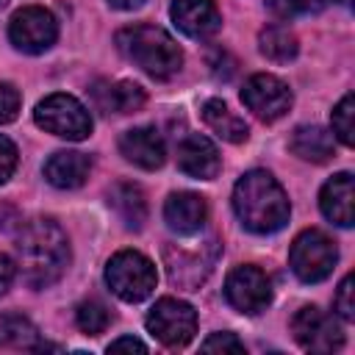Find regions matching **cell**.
<instances>
[{"mask_svg": "<svg viewBox=\"0 0 355 355\" xmlns=\"http://www.w3.org/2000/svg\"><path fill=\"white\" fill-rule=\"evenodd\" d=\"M288 261H291L294 275L302 283H319L333 272V266L338 261V250H336L330 236L311 227V230H302L294 239Z\"/></svg>", "mask_w": 355, "mask_h": 355, "instance_id": "obj_6", "label": "cell"}, {"mask_svg": "<svg viewBox=\"0 0 355 355\" xmlns=\"http://www.w3.org/2000/svg\"><path fill=\"white\" fill-rule=\"evenodd\" d=\"M352 275H347L336 291V311L341 313L344 322H352L355 319V302H352Z\"/></svg>", "mask_w": 355, "mask_h": 355, "instance_id": "obj_28", "label": "cell"}, {"mask_svg": "<svg viewBox=\"0 0 355 355\" xmlns=\"http://www.w3.org/2000/svg\"><path fill=\"white\" fill-rule=\"evenodd\" d=\"M333 133L341 139V144H355V103L352 94H344L338 105L333 108Z\"/></svg>", "mask_w": 355, "mask_h": 355, "instance_id": "obj_26", "label": "cell"}, {"mask_svg": "<svg viewBox=\"0 0 355 355\" xmlns=\"http://www.w3.org/2000/svg\"><path fill=\"white\" fill-rule=\"evenodd\" d=\"M202 352H244V344L236 338V333H211L202 341Z\"/></svg>", "mask_w": 355, "mask_h": 355, "instance_id": "obj_27", "label": "cell"}, {"mask_svg": "<svg viewBox=\"0 0 355 355\" xmlns=\"http://www.w3.org/2000/svg\"><path fill=\"white\" fill-rule=\"evenodd\" d=\"M164 258H166V269H169V280L180 288H189L194 291L211 272L214 266V258H216V241H205L202 247H197L194 252L183 250V247H175L169 244L164 250Z\"/></svg>", "mask_w": 355, "mask_h": 355, "instance_id": "obj_12", "label": "cell"}, {"mask_svg": "<svg viewBox=\"0 0 355 355\" xmlns=\"http://www.w3.org/2000/svg\"><path fill=\"white\" fill-rule=\"evenodd\" d=\"M266 8L280 19H291V17L302 14V11H308L311 0H266Z\"/></svg>", "mask_w": 355, "mask_h": 355, "instance_id": "obj_30", "label": "cell"}, {"mask_svg": "<svg viewBox=\"0 0 355 355\" xmlns=\"http://www.w3.org/2000/svg\"><path fill=\"white\" fill-rule=\"evenodd\" d=\"M336 3H347V0H336Z\"/></svg>", "mask_w": 355, "mask_h": 355, "instance_id": "obj_35", "label": "cell"}, {"mask_svg": "<svg viewBox=\"0 0 355 355\" xmlns=\"http://www.w3.org/2000/svg\"><path fill=\"white\" fill-rule=\"evenodd\" d=\"M36 338V327L22 313H3L0 316V347L31 349Z\"/></svg>", "mask_w": 355, "mask_h": 355, "instance_id": "obj_24", "label": "cell"}, {"mask_svg": "<svg viewBox=\"0 0 355 355\" xmlns=\"http://www.w3.org/2000/svg\"><path fill=\"white\" fill-rule=\"evenodd\" d=\"M17 261L28 286H53L69 263L67 233L53 219H33L17 236Z\"/></svg>", "mask_w": 355, "mask_h": 355, "instance_id": "obj_1", "label": "cell"}, {"mask_svg": "<svg viewBox=\"0 0 355 355\" xmlns=\"http://www.w3.org/2000/svg\"><path fill=\"white\" fill-rule=\"evenodd\" d=\"M119 153L141 166V169H158L166 158V147H164V139L155 128H133V130H125L122 139H119Z\"/></svg>", "mask_w": 355, "mask_h": 355, "instance_id": "obj_16", "label": "cell"}, {"mask_svg": "<svg viewBox=\"0 0 355 355\" xmlns=\"http://www.w3.org/2000/svg\"><path fill=\"white\" fill-rule=\"evenodd\" d=\"M147 330L166 347H186L197 333V313L183 300L161 297L147 313Z\"/></svg>", "mask_w": 355, "mask_h": 355, "instance_id": "obj_7", "label": "cell"}, {"mask_svg": "<svg viewBox=\"0 0 355 355\" xmlns=\"http://www.w3.org/2000/svg\"><path fill=\"white\" fill-rule=\"evenodd\" d=\"M178 166L189 178L211 180V178H216V172L222 166V158H219V150L211 139H205L200 133H191L178 147Z\"/></svg>", "mask_w": 355, "mask_h": 355, "instance_id": "obj_14", "label": "cell"}, {"mask_svg": "<svg viewBox=\"0 0 355 355\" xmlns=\"http://www.w3.org/2000/svg\"><path fill=\"white\" fill-rule=\"evenodd\" d=\"M111 6H116V8H136V6H141L144 0H108Z\"/></svg>", "mask_w": 355, "mask_h": 355, "instance_id": "obj_34", "label": "cell"}, {"mask_svg": "<svg viewBox=\"0 0 355 355\" xmlns=\"http://www.w3.org/2000/svg\"><path fill=\"white\" fill-rule=\"evenodd\" d=\"M14 277H17V263H14L8 255L0 252V294H6V291L11 288Z\"/></svg>", "mask_w": 355, "mask_h": 355, "instance_id": "obj_32", "label": "cell"}, {"mask_svg": "<svg viewBox=\"0 0 355 355\" xmlns=\"http://www.w3.org/2000/svg\"><path fill=\"white\" fill-rule=\"evenodd\" d=\"M119 349L147 352V344H144V341H139V338H133V336H122V338H116V341H111V344H108V352H119Z\"/></svg>", "mask_w": 355, "mask_h": 355, "instance_id": "obj_33", "label": "cell"}, {"mask_svg": "<svg viewBox=\"0 0 355 355\" xmlns=\"http://www.w3.org/2000/svg\"><path fill=\"white\" fill-rule=\"evenodd\" d=\"M169 14L178 31H183L189 39H208L219 31L222 22L214 0H175Z\"/></svg>", "mask_w": 355, "mask_h": 355, "instance_id": "obj_13", "label": "cell"}, {"mask_svg": "<svg viewBox=\"0 0 355 355\" xmlns=\"http://www.w3.org/2000/svg\"><path fill=\"white\" fill-rule=\"evenodd\" d=\"M116 47L125 53V58H130L139 69H144L147 75H153L158 80L172 78L183 64V50L158 25L141 22V25L122 28L116 33Z\"/></svg>", "mask_w": 355, "mask_h": 355, "instance_id": "obj_3", "label": "cell"}, {"mask_svg": "<svg viewBox=\"0 0 355 355\" xmlns=\"http://www.w3.org/2000/svg\"><path fill=\"white\" fill-rule=\"evenodd\" d=\"M89 158L78 150H58L44 164V178L58 189H78L89 178Z\"/></svg>", "mask_w": 355, "mask_h": 355, "instance_id": "obj_19", "label": "cell"}, {"mask_svg": "<svg viewBox=\"0 0 355 355\" xmlns=\"http://www.w3.org/2000/svg\"><path fill=\"white\" fill-rule=\"evenodd\" d=\"M33 119L47 133L69 139V141H80V139H86L92 133V116L83 108V103L75 100L72 94H50V97H44L36 105Z\"/></svg>", "mask_w": 355, "mask_h": 355, "instance_id": "obj_5", "label": "cell"}, {"mask_svg": "<svg viewBox=\"0 0 355 355\" xmlns=\"http://www.w3.org/2000/svg\"><path fill=\"white\" fill-rule=\"evenodd\" d=\"M111 205L119 214V219L133 230H139L147 219V200L136 183H116L111 189Z\"/></svg>", "mask_w": 355, "mask_h": 355, "instance_id": "obj_22", "label": "cell"}, {"mask_svg": "<svg viewBox=\"0 0 355 355\" xmlns=\"http://www.w3.org/2000/svg\"><path fill=\"white\" fill-rule=\"evenodd\" d=\"M241 103L261 119L275 122L291 108V89L275 75H252L241 89Z\"/></svg>", "mask_w": 355, "mask_h": 355, "instance_id": "obj_11", "label": "cell"}, {"mask_svg": "<svg viewBox=\"0 0 355 355\" xmlns=\"http://www.w3.org/2000/svg\"><path fill=\"white\" fill-rule=\"evenodd\" d=\"M291 330H294L297 344L302 349H308V352H322L324 355V352L341 349V344H344L341 324L330 313L319 311L316 305L300 308L294 313V319H291Z\"/></svg>", "mask_w": 355, "mask_h": 355, "instance_id": "obj_9", "label": "cell"}, {"mask_svg": "<svg viewBox=\"0 0 355 355\" xmlns=\"http://www.w3.org/2000/svg\"><path fill=\"white\" fill-rule=\"evenodd\" d=\"M14 166H17V147L11 139L0 136V183H6L11 178Z\"/></svg>", "mask_w": 355, "mask_h": 355, "instance_id": "obj_31", "label": "cell"}, {"mask_svg": "<svg viewBox=\"0 0 355 355\" xmlns=\"http://www.w3.org/2000/svg\"><path fill=\"white\" fill-rule=\"evenodd\" d=\"M202 122L219 136V139H225V141H230V144H241V141H247V136H250V128H247V122L241 119V116H236L230 108H227V103H222V100H205V105H202Z\"/></svg>", "mask_w": 355, "mask_h": 355, "instance_id": "obj_20", "label": "cell"}, {"mask_svg": "<svg viewBox=\"0 0 355 355\" xmlns=\"http://www.w3.org/2000/svg\"><path fill=\"white\" fill-rule=\"evenodd\" d=\"M225 300L239 313L255 316L272 302V283H269L266 272L252 263L236 266L225 280Z\"/></svg>", "mask_w": 355, "mask_h": 355, "instance_id": "obj_8", "label": "cell"}, {"mask_svg": "<svg viewBox=\"0 0 355 355\" xmlns=\"http://www.w3.org/2000/svg\"><path fill=\"white\" fill-rule=\"evenodd\" d=\"M55 36V17L42 6H25L8 22V39L22 53H44L47 47H53Z\"/></svg>", "mask_w": 355, "mask_h": 355, "instance_id": "obj_10", "label": "cell"}, {"mask_svg": "<svg viewBox=\"0 0 355 355\" xmlns=\"http://www.w3.org/2000/svg\"><path fill=\"white\" fill-rule=\"evenodd\" d=\"M19 111V92L11 83H0V125L11 122Z\"/></svg>", "mask_w": 355, "mask_h": 355, "instance_id": "obj_29", "label": "cell"}, {"mask_svg": "<svg viewBox=\"0 0 355 355\" xmlns=\"http://www.w3.org/2000/svg\"><path fill=\"white\" fill-rule=\"evenodd\" d=\"M288 147H291L294 155H300L302 161H313V164H324L327 158L336 155L333 133H327L319 125H302V128H297Z\"/></svg>", "mask_w": 355, "mask_h": 355, "instance_id": "obj_21", "label": "cell"}, {"mask_svg": "<svg viewBox=\"0 0 355 355\" xmlns=\"http://www.w3.org/2000/svg\"><path fill=\"white\" fill-rule=\"evenodd\" d=\"M233 208L252 233H275L288 222L291 205L283 186L263 169L244 172L233 189Z\"/></svg>", "mask_w": 355, "mask_h": 355, "instance_id": "obj_2", "label": "cell"}, {"mask_svg": "<svg viewBox=\"0 0 355 355\" xmlns=\"http://www.w3.org/2000/svg\"><path fill=\"white\" fill-rule=\"evenodd\" d=\"M92 97H94V105L100 111H116V114H133L144 105V89L133 80H119V83H94L92 89Z\"/></svg>", "mask_w": 355, "mask_h": 355, "instance_id": "obj_18", "label": "cell"}, {"mask_svg": "<svg viewBox=\"0 0 355 355\" xmlns=\"http://www.w3.org/2000/svg\"><path fill=\"white\" fill-rule=\"evenodd\" d=\"M205 216H208V205H205V197L194 194V191H178V194H169L166 205H164V219L166 225L180 233V236H191V233H200V227L205 225Z\"/></svg>", "mask_w": 355, "mask_h": 355, "instance_id": "obj_17", "label": "cell"}, {"mask_svg": "<svg viewBox=\"0 0 355 355\" xmlns=\"http://www.w3.org/2000/svg\"><path fill=\"white\" fill-rule=\"evenodd\" d=\"M258 47L261 53L275 61V64H286L297 55L300 44H297V36L294 31H288L286 25H266L261 33H258Z\"/></svg>", "mask_w": 355, "mask_h": 355, "instance_id": "obj_23", "label": "cell"}, {"mask_svg": "<svg viewBox=\"0 0 355 355\" xmlns=\"http://www.w3.org/2000/svg\"><path fill=\"white\" fill-rule=\"evenodd\" d=\"M75 319H78V327H80L86 336H100V333L108 327L111 313H108V308H105L103 302H97V300H83V302L78 305V311H75Z\"/></svg>", "mask_w": 355, "mask_h": 355, "instance_id": "obj_25", "label": "cell"}, {"mask_svg": "<svg viewBox=\"0 0 355 355\" xmlns=\"http://www.w3.org/2000/svg\"><path fill=\"white\" fill-rule=\"evenodd\" d=\"M155 280L158 275L153 261L136 250H119L105 266V283L125 302H141L144 297H150Z\"/></svg>", "mask_w": 355, "mask_h": 355, "instance_id": "obj_4", "label": "cell"}, {"mask_svg": "<svg viewBox=\"0 0 355 355\" xmlns=\"http://www.w3.org/2000/svg\"><path fill=\"white\" fill-rule=\"evenodd\" d=\"M319 205H322V214L330 222H336L338 227H349L355 222V186H352V175L349 172L333 175L322 186Z\"/></svg>", "mask_w": 355, "mask_h": 355, "instance_id": "obj_15", "label": "cell"}]
</instances>
